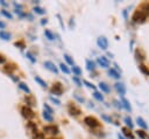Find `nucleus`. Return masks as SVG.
<instances>
[{"instance_id":"1","label":"nucleus","mask_w":149,"mask_h":139,"mask_svg":"<svg viewBox=\"0 0 149 139\" xmlns=\"http://www.w3.org/2000/svg\"><path fill=\"white\" fill-rule=\"evenodd\" d=\"M146 19H147V15L142 11H140V9L135 11L134 14H133V21L135 23H142V22L146 21Z\"/></svg>"},{"instance_id":"2","label":"nucleus","mask_w":149,"mask_h":139,"mask_svg":"<svg viewBox=\"0 0 149 139\" xmlns=\"http://www.w3.org/2000/svg\"><path fill=\"white\" fill-rule=\"evenodd\" d=\"M84 123H85L87 126L92 127V128H94V127H98V126L100 125L99 120H98L97 118L92 117V116H87V117H85V118H84Z\"/></svg>"},{"instance_id":"3","label":"nucleus","mask_w":149,"mask_h":139,"mask_svg":"<svg viewBox=\"0 0 149 139\" xmlns=\"http://www.w3.org/2000/svg\"><path fill=\"white\" fill-rule=\"evenodd\" d=\"M50 91H51L52 95L61 96V95L63 93V86H62V84H61L59 82H56V83H54V85L51 86Z\"/></svg>"},{"instance_id":"4","label":"nucleus","mask_w":149,"mask_h":139,"mask_svg":"<svg viewBox=\"0 0 149 139\" xmlns=\"http://www.w3.org/2000/svg\"><path fill=\"white\" fill-rule=\"evenodd\" d=\"M21 113H22V116H23L24 118H27V119H33V118L35 117L34 111H33L30 107H28V106H23V107L21 109Z\"/></svg>"},{"instance_id":"5","label":"nucleus","mask_w":149,"mask_h":139,"mask_svg":"<svg viewBox=\"0 0 149 139\" xmlns=\"http://www.w3.org/2000/svg\"><path fill=\"white\" fill-rule=\"evenodd\" d=\"M97 44L100 49H104L106 50L108 48V40L105 37V36H99L98 40H97Z\"/></svg>"},{"instance_id":"6","label":"nucleus","mask_w":149,"mask_h":139,"mask_svg":"<svg viewBox=\"0 0 149 139\" xmlns=\"http://www.w3.org/2000/svg\"><path fill=\"white\" fill-rule=\"evenodd\" d=\"M114 88H115V90L118 91V93H119L120 96H125V93H126V86H125L123 83L116 82V83L114 84Z\"/></svg>"},{"instance_id":"7","label":"nucleus","mask_w":149,"mask_h":139,"mask_svg":"<svg viewBox=\"0 0 149 139\" xmlns=\"http://www.w3.org/2000/svg\"><path fill=\"white\" fill-rule=\"evenodd\" d=\"M43 131H44L45 133H50V134H57V133L59 132L58 127H57V126H55V125H49V126H44Z\"/></svg>"},{"instance_id":"8","label":"nucleus","mask_w":149,"mask_h":139,"mask_svg":"<svg viewBox=\"0 0 149 139\" xmlns=\"http://www.w3.org/2000/svg\"><path fill=\"white\" fill-rule=\"evenodd\" d=\"M135 57L137 61H144L146 60V53L141 48H136L135 49Z\"/></svg>"},{"instance_id":"9","label":"nucleus","mask_w":149,"mask_h":139,"mask_svg":"<svg viewBox=\"0 0 149 139\" xmlns=\"http://www.w3.org/2000/svg\"><path fill=\"white\" fill-rule=\"evenodd\" d=\"M68 110H69V113H70L71 116H79V114L81 113L80 109H78L76 105H72V104H70V105H69Z\"/></svg>"},{"instance_id":"10","label":"nucleus","mask_w":149,"mask_h":139,"mask_svg":"<svg viewBox=\"0 0 149 139\" xmlns=\"http://www.w3.org/2000/svg\"><path fill=\"white\" fill-rule=\"evenodd\" d=\"M97 62H98V64H99L100 67H102V68H108V67H109V62H108V60H107L105 56L98 57Z\"/></svg>"},{"instance_id":"11","label":"nucleus","mask_w":149,"mask_h":139,"mask_svg":"<svg viewBox=\"0 0 149 139\" xmlns=\"http://www.w3.org/2000/svg\"><path fill=\"white\" fill-rule=\"evenodd\" d=\"M44 67H45L48 70H50V71H52V72H55V74H57V72H58L57 67H56L51 61H45V62H44Z\"/></svg>"},{"instance_id":"12","label":"nucleus","mask_w":149,"mask_h":139,"mask_svg":"<svg viewBox=\"0 0 149 139\" xmlns=\"http://www.w3.org/2000/svg\"><path fill=\"white\" fill-rule=\"evenodd\" d=\"M24 100H26L28 107H29V106H35V105H36V99H35V97L31 96V95H27V96L24 97Z\"/></svg>"},{"instance_id":"13","label":"nucleus","mask_w":149,"mask_h":139,"mask_svg":"<svg viewBox=\"0 0 149 139\" xmlns=\"http://www.w3.org/2000/svg\"><path fill=\"white\" fill-rule=\"evenodd\" d=\"M136 123H137V125H139L143 131L148 128V124L146 123V120H144L142 117H137V118H136Z\"/></svg>"},{"instance_id":"14","label":"nucleus","mask_w":149,"mask_h":139,"mask_svg":"<svg viewBox=\"0 0 149 139\" xmlns=\"http://www.w3.org/2000/svg\"><path fill=\"white\" fill-rule=\"evenodd\" d=\"M121 131H122V135H123V137L126 135L127 139H128V138H129V139H134V134L130 132V130H129L128 127H122Z\"/></svg>"},{"instance_id":"15","label":"nucleus","mask_w":149,"mask_h":139,"mask_svg":"<svg viewBox=\"0 0 149 139\" xmlns=\"http://www.w3.org/2000/svg\"><path fill=\"white\" fill-rule=\"evenodd\" d=\"M108 75L111 76V77H113V78H115V79H119L121 76V74L120 72H118L115 69H113V68H111V69H108Z\"/></svg>"},{"instance_id":"16","label":"nucleus","mask_w":149,"mask_h":139,"mask_svg":"<svg viewBox=\"0 0 149 139\" xmlns=\"http://www.w3.org/2000/svg\"><path fill=\"white\" fill-rule=\"evenodd\" d=\"M121 106H122V107H125L127 111H130V110H132V106H130L129 100H128V99H126V98H123V97H122V99H121Z\"/></svg>"},{"instance_id":"17","label":"nucleus","mask_w":149,"mask_h":139,"mask_svg":"<svg viewBox=\"0 0 149 139\" xmlns=\"http://www.w3.org/2000/svg\"><path fill=\"white\" fill-rule=\"evenodd\" d=\"M140 11H142L147 16H149V2H143L140 6Z\"/></svg>"},{"instance_id":"18","label":"nucleus","mask_w":149,"mask_h":139,"mask_svg":"<svg viewBox=\"0 0 149 139\" xmlns=\"http://www.w3.org/2000/svg\"><path fill=\"white\" fill-rule=\"evenodd\" d=\"M86 69L90 71H94L95 70V63L91 60H86Z\"/></svg>"},{"instance_id":"19","label":"nucleus","mask_w":149,"mask_h":139,"mask_svg":"<svg viewBox=\"0 0 149 139\" xmlns=\"http://www.w3.org/2000/svg\"><path fill=\"white\" fill-rule=\"evenodd\" d=\"M99 89L101 90V91H104V92H106V93H108L109 91H111V89H109V86L105 83V82H100L99 83Z\"/></svg>"},{"instance_id":"20","label":"nucleus","mask_w":149,"mask_h":139,"mask_svg":"<svg viewBox=\"0 0 149 139\" xmlns=\"http://www.w3.org/2000/svg\"><path fill=\"white\" fill-rule=\"evenodd\" d=\"M123 120H125V123H126V125H127V127H128L129 130H132V128L134 127V123L132 121V118H130V117L127 116V117H125Z\"/></svg>"},{"instance_id":"21","label":"nucleus","mask_w":149,"mask_h":139,"mask_svg":"<svg viewBox=\"0 0 149 139\" xmlns=\"http://www.w3.org/2000/svg\"><path fill=\"white\" fill-rule=\"evenodd\" d=\"M43 118L47 120V121H52L54 120V117H52V114L50 113V112H48V111H43Z\"/></svg>"},{"instance_id":"22","label":"nucleus","mask_w":149,"mask_h":139,"mask_svg":"<svg viewBox=\"0 0 149 139\" xmlns=\"http://www.w3.org/2000/svg\"><path fill=\"white\" fill-rule=\"evenodd\" d=\"M0 37L5 41H8L10 39V34L8 32H5V30H0Z\"/></svg>"},{"instance_id":"23","label":"nucleus","mask_w":149,"mask_h":139,"mask_svg":"<svg viewBox=\"0 0 149 139\" xmlns=\"http://www.w3.org/2000/svg\"><path fill=\"white\" fill-rule=\"evenodd\" d=\"M136 134H137V137L141 138V139H149L148 134H147L143 130H137V131H136Z\"/></svg>"},{"instance_id":"24","label":"nucleus","mask_w":149,"mask_h":139,"mask_svg":"<svg viewBox=\"0 0 149 139\" xmlns=\"http://www.w3.org/2000/svg\"><path fill=\"white\" fill-rule=\"evenodd\" d=\"M139 70H140L142 74H144L146 76H149V69H148V67H146L144 64H140V65H139Z\"/></svg>"},{"instance_id":"25","label":"nucleus","mask_w":149,"mask_h":139,"mask_svg":"<svg viewBox=\"0 0 149 139\" xmlns=\"http://www.w3.org/2000/svg\"><path fill=\"white\" fill-rule=\"evenodd\" d=\"M44 35H45V36H47V39H48V40H50V41H52V40L55 39L54 33H52L51 30H49V29H44Z\"/></svg>"},{"instance_id":"26","label":"nucleus","mask_w":149,"mask_h":139,"mask_svg":"<svg viewBox=\"0 0 149 139\" xmlns=\"http://www.w3.org/2000/svg\"><path fill=\"white\" fill-rule=\"evenodd\" d=\"M34 79H35V82H36V83H38V84H40L42 88H47V83H45V82H44V81H43L41 77L35 76V77H34Z\"/></svg>"},{"instance_id":"27","label":"nucleus","mask_w":149,"mask_h":139,"mask_svg":"<svg viewBox=\"0 0 149 139\" xmlns=\"http://www.w3.org/2000/svg\"><path fill=\"white\" fill-rule=\"evenodd\" d=\"M93 97H94L97 100H99V102H102V100H104V96H102L101 92H99V91H94V92H93Z\"/></svg>"},{"instance_id":"28","label":"nucleus","mask_w":149,"mask_h":139,"mask_svg":"<svg viewBox=\"0 0 149 139\" xmlns=\"http://www.w3.org/2000/svg\"><path fill=\"white\" fill-rule=\"evenodd\" d=\"M64 60H65V61L68 62V64H70V65H72V67L74 65V62H73V58H72V57H71L70 55H68V54H65V55H64Z\"/></svg>"},{"instance_id":"29","label":"nucleus","mask_w":149,"mask_h":139,"mask_svg":"<svg viewBox=\"0 0 149 139\" xmlns=\"http://www.w3.org/2000/svg\"><path fill=\"white\" fill-rule=\"evenodd\" d=\"M19 88H20L21 90H23L26 93H29V92H30V90H29V88L27 86V84H26V83H22V82H21V83H19Z\"/></svg>"},{"instance_id":"30","label":"nucleus","mask_w":149,"mask_h":139,"mask_svg":"<svg viewBox=\"0 0 149 139\" xmlns=\"http://www.w3.org/2000/svg\"><path fill=\"white\" fill-rule=\"evenodd\" d=\"M72 72L78 77L79 75H81V69H80L79 67H77V65H73V67H72Z\"/></svg>"},{"instance_id":"31","label":"nucleus","mask_w":149,"mask_h":139,"mask_svg":"<svg viewBox=\"0 0 149 139\" xmlns=\"http://www.w3.org/2000/svg\"><path fill=\"white\" fill-rule=\"evenodd\" d=\"M34 12H35L36 14H40V15H43V14H45V11H44L42 7H38V6L34 7Z\"/></svg>"},{"instance_id":"32","label":"nucleus","mask_w":149,"mask_h":139,"mask_svg":"<svg viewBox=\"0 0 149 139\" xmlns=\"http://www.w3.org/2000/svg\"><path fill=\"white\" fill-rule=\"evenodd\" d=\"M59 68H61V70H62L64 74H70V69H69L64 63H61V64H59Z\"/></svg>"},{"instance_id":"33","label":"nucleus","mask_w":149,"mask_h":139,"mask_svg":"<svg viewBox=\"0 0 149 139\" xmlns=\"http://www.w3.org/2000/svg\"><path fill=\"white\" fill-rule=\"evenodd\" d=\"M33 139H44V134L42 132H35Z\"/></svg>"},{"instance_id":"34","label":"nucleus","mask_w":149,"mask_h":139,"mask_svg":"<svg viewBox=\"0 0 149 139\" xmlns=\"http://www.w3.org/2000/svg\"><path fill=\"white\" fill-rule=\"evenodd\" d=\"M26 56L28 57V60H29L31 63H35V62H36V58H35V57H34V56H33L30 53H27V54H26Z\"/></svg>"},{"instance_id":"35","label":"nucleus","mask_w":149,"mask_h":139,"mask_svg":"<svg viewBox=\"0 0 149 139\" xmlns=\"http://www.w3.org/2000/svg\"><path fill=\"white\" fill-rule=\"evenodd\" d=\"M83 83H84V84H85V85H86L87 88H90V89H93V90H95V85H94V84H92V83H90L88 81H84Z\"/></svg>"},{"instance_id":"36","label":"nucleus","mask_w":149,"mask_h":139,"mask_svg":"<svg viewBox=\"0 0 149 139\" xmlns=\"http://www.w3.org/2000/svg\"><path fill=\"white\" fill-rule=\"evenodd\" d=\"M1 14L3 15V16H6V18H8V19H12L13 16H12V14L9 13V12H7V11H5V9H2L1 11Z\"/></svg>"},{"instance_id":"37","label":"nucleus","mask_w":149,"mask_h":139,"mask_svg":"<svg viewBox=\"0 0 149 139\" xmlns=\"http://www.w3.org/2000/svg\"><path fill=\"white\" fill-rule=\"evenodd\" d=\"M72 79H73V82H74V83H76L78 86H81V84H83V83H81V81H80V79H79L77 76H73V77H72Z\"/></svg>"},{"instance_id":"38","label":"nucleus","mask_w":149,"mask_h":139,"mask_svg":"<svg viewBox=\"0 0 149 139\" xmlns=\"http://www.w3.org/2000/svg\"><path fill=\"white\" fill-rule=\"evenodd\" d=\"M28 126L33 130V132H34V133H35V132H37V127H36V125H35L34 123H31V121H30V123L28 124Z\"/></svg>"},{"instance_id":"39","label":"nucleus","mask_w":149,"mask_h":139,"mask_svg":"<svg viewBox=\"0 0 149 139\" xmlns=\"http://www.w3.org/2000/svg\"><path fill=\"white\" fill-rule=\"evenodd\" d=\"M73 97H74L78 102H80V103H83V102H84V98H83V97H80V96H78V93H73Z\"/></svg>"},{"instance_id":"40","label":"nucleus","mask_w":149,"mask_h":139,"mask_svg":"<svg viewBox=\"0 0 149 139\" xmlns=\"http://www.w3.org/2000/svg\"><path fill=\"white\" fill-rule=\"evenodd\" d=\"M49 99H50V100H51L52 103H55L56 105H59V104H61V102H59V99H57V98H55V97H50Z\"/></svg>"},{"instance_id":"41","label":"nucleus","mask_w":149,"mask_h":139,"mask_svg":"<svg viewBox=\"0 0 149 139\" xmlns=\"http://www.w3.org/2000/svg\"><path fill=\"white\" fill-rule=\"evenodd\" d=\"M43 107H44V110H45V111H48V112H50L51 114L54 113V111H52V109H51V107H50V106H49L48 104H44V106H43Z\"/></svg>"},{"instance_id":"42","label":"nucleus","mask_w":149,"mask_h":139,"mask_svg":"<svg viewBox=\"0 0 149 139\" xmlns=\"http://www.w3.org/2000/svg\"><path fill=\"white\" fill-rule=\"evenodd\" d=\"M14 44H15V47H19L20 49H23L24 48V43L23 42H15Z\"/></svg>"},{"instance_id":"43","label":"nucleus","mask_w":149,"mask_h":139,"mask_svg":"<svg viewBox=\"0 0 149 139\" xmlns=\"http://www.w3.org/2000/svg\"><path fill=\"white\" fill-rule=\"evenodd\" d=\"M101 118H102L104 120H106L107 123H113V121H112V119H111L108 116H106V114H102V116H101Z\"/></svg>"},{"instance_id":"44","label":"nucleus","mask_w":149,"mask_h":139,"mask_svg":"<svg viewBox=\"0 0 149 139\" xmlns=\"http://www.w3.org/2000/svg\"><path fill=\"white\" fill-rule=\"evenodd\" d=\"M5 62H6V58L2 55H0V63H5Z\"/></svg>"},{"instance_id":"45","label":"nucleus","mask_w":149,"mask_h":139,"mask_svg":"<svg viewBox=\"0 0 149 139\" xmlns=\"http://www.w3.org/2000/svg\"><path fill=\"white\" fill-rule=\"evenodd\" d=\"M47 22H48V20H47V19H42V20H41V25H43V26H44V25H47Z\"/></svg>"},{"instance_id":"46","label":"nucleus","mask_w":149,"mask_h":139,"mask_svg":"<svg viewBox=\"0 0 149 139\" xmlns=\"http://www.w3.org/2000/svg\"><path fill=\"white\" fill-rule=\"evenodd\" d=\"M0 4H1L2 6H5V7H7V6H8V4H7V2H5L3 0H0Z\"/></svg>"},{"instance_id":"47","label":"nucleus","mask_w":149,"mask_h":139,"mask_svg":"<svg viewBox=\"0 0 149 139\" xmlns=\"http://www.w3.org/2000/svg\"><path fill=\"white\" fill-rule=\"evenodd\" d=\"M118 138H119V139H127V138H126V137H123L121 133H119V134H118Z\"/></svg>"},{"instance_id":"48","label":"nucleus","mask_w":149,"mask_h":139,"mask_svg":"<svg viewBox=\"0 0 149 139\" xmlns=\"http://www.w3.org/2000/svg\"><path fill=\"white\" fill-rule=\"evenodd\" d=\"M5 27H6V23H5V22H1V21H0V28H5Z\"/></svg>"},{"instance_id":"49","label":"nucleus","mask_w":149,"mask_h":139,"mask_svg":"<svg viewBox=\"0 0 149 139\" xmlns=\"http://www.w3.org/2000/svg\"><path fill=\"white\" fill-rule=\"evenodd\" d=\"M50 139H56V138H50Z\"/></svg>"}]
</instances>
